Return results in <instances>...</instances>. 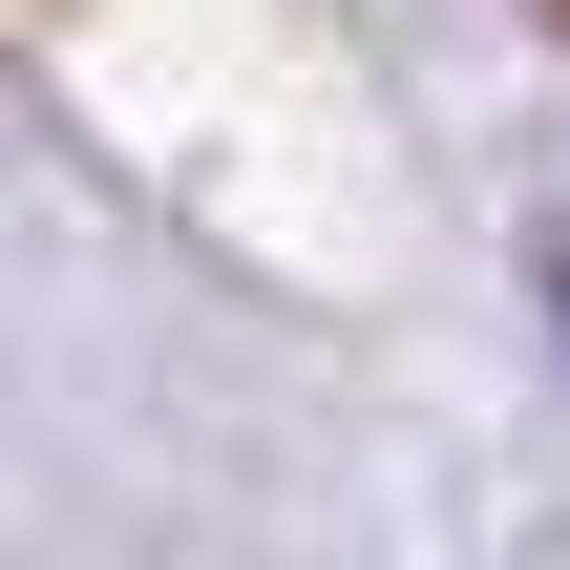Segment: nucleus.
<instances>
[{
    "instance_id": "f257e3e1",
    "label": "nucleus",
    "mask_w": 570,
    "mask_h": 570,
    "mask_svg": "<svg viewBox=\"0 0 570 570\" xmlns=\"http://www.w3.org/2000/svg\"><path fill=\"white\" fill-rule=\"evenodd\" d=\"M550 317H570V254H550Z\"/></svg>"
}]
</instances>
